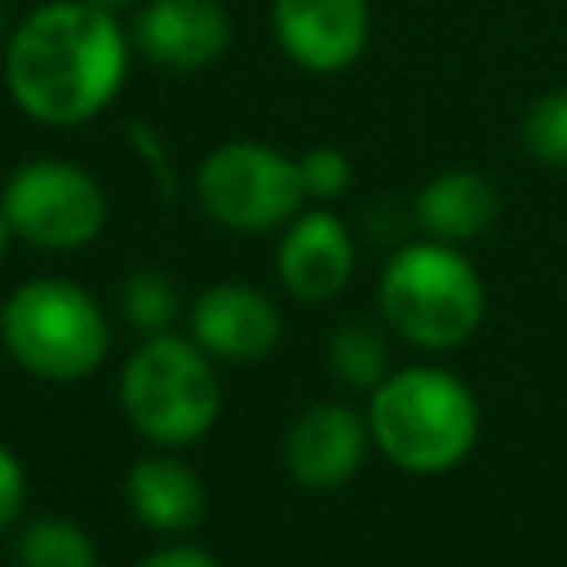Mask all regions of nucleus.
<instances>
[{"mask_svg":"<svg viewBox=\"0 0 567 567\" xmlns=\"http://www.w3.org/2000/svg\"><path fill=\"white\" fill-rule=\"evenodd\" d=\"M128 75V40L93 0L35 4L4 44V89L35 124L71 128L102 115Z\"/></svg>","mask_w":567,"mask_h":567,"instance_id":"obj_1","label":"nucleus"},{"mask_svg":"<svg viewBox=\"0 0 567 567\" xmlns=\"http://www.w3.org/2000/svg\"><path fill=\"white\" fill-rule=\"evenodd\" d=\"M368 434L377 452L408 474H443L461 465L478 439V403L447 368H403L372 390Z\"/></svg>","mask_w":567,"mask_h":567,"instance_id":"obj_2","label":"nucleus"},{"mask_svg":"<svg viewBox=\"0 0 567 567\" xmlns=\"http://www.w3.org/2000/svg\"><path fill=\"white\" fill-rule=\"evenodd\" d=\"M381 319L421 350H452L483 323V275L443 239L403 244L381 270Z\"/></svg>","mask_w":567,"mask_h":567,"instance_id":"obj_3","label":"nucleus"},{"mask_svg":"<svg viewBox=\"0 0 567 567\" xmlns=\"http://www.w3.org/2000/svg\"><path fill=\"white\" fill-rule=\"evenodd\" d=\"M120 408L155 447L199 443L221 412L213 354L195 346V337L151 332L120 372Z\"/></svg>","mask_w":567,"mask_h":567,"instance_id":"obj_4","label":"nucleus"},{"mask_svg":"<svg viewBox=\"0 0 567 567\" xmlns=\"http://www.w3.org/2000/svg\"><path fill=\"white\" fill-rule=\"evenodd\" d=\"M4 350L44 381L89 377L111 346L102 306L71 279H31L0 310Z\"/></svg>","mask_w":567,"mask_h":567,"instance_id":"obj_5","label":"nucleus"},{"mask_svg":"<svg viewBox=\"0 0 567 567\" xmlns=\"http://www.w3.org/2000/svg\"><path fill=\"white\" fill-rule=\"evenodd\" d=\"M199 208L226 230H275L288 226L306 199L297 159L261 142H221L195 173Z\"/></svg>","mask_w":567,"mask_h":567,"instance_id":"obj_6","label":"nucleus"},{"mask_svg":"<svg viewBox=\"0 0 567 567\" xmlns=\"http://www.w3.org/2000/svg\"><path fill=\"white\" fill-rule=\"evenodd\" d=\"M0 208L18 239L53 252L84 248L106 221V195L97 177L66 159H31L4 177Z\"/></svg>","mask_w":567,"mask_h":567,"instance_id":"obj_7","label":"nucleus"},{"mask_svg":"<svg viewBox=\"0 0 567 567\" xmlns=\"http://www.w3.org/2000/svg\"><path fill=\"white\" fill-rule=\"evenodd\" d=\"M270 18L279 49L315 75H332L359 62L372 35L368 0H275Z\"/></svg>","mask_w":567,"mask_h":567,"instance_id":"obj_8","label":"nucleus"},{"mask_svg":"<svg viewBox=\"0 0 567 567\" xmlns=\"http://www.w3.org/2000/svg\"><path fill=\"white\" fill-rule=\"evenodd\" d=\"M190 337L213 359L226 363H257L279 346V310L266 292L239 279H221L195 297Z\"/></svg>","mask_w":567,"mask_h":567,"instance_id":"obj_9","label":"nucleus"},{"mask_svg":"<svg viewBox=\"0 0 567 567\" xmlns=\"http://www.w3.org/2000/svg\"><path fill=\"white\" fill-rule=\"evenodd\" d=\"M133 44L155 66L199 71L230 44V13L217 0H146L133 18Z\"/></svg>","mask_w":567,"mask_h":567,"instance_id":"obj_10","label":"nucleus"},{"mask_svg":"<svg viewBox=\"0 0 567 567\" xmlns=\"http://www.w3.org/2000/svg\"><path fill=\"white\" fill-rule=\"evenodd\" d=\"M368 439V416L346 403H315L288 425L284 465L301 487H341L363 465Z\"/></svg>","mask_w":567,"mask_h":567,"instance_id":"obj_11","label":"nucleus"},{"mask_svg":"<svg viewBox=\"0 0 567 567\" xmlns=\"http://www.w3.org/2000/svg\"><path fill=\"white\" fill-rule=\"evenodd\" d=\"M354 275V239L337 213H297L279 244V284L297 301H332Z\"/></svg>","mask_w":567,"mask_h":567,"instance_id":"obj_12","label":"nucleus"},{"mask_svg":"<svg viewBox=\"0 0 567 567\" xmlns=\"http://www.w3.org/2000/svg\"><path fill=\"white\" fill-rule=\"evenodd\" d=\"M124 496H128V509L137 514V523H146L151 532H164V536L190 532L208 509L204 478L168 452L137 456L124 478Z\"/></svg>","mask_w":567,"mask_h":567,"instance_id":"obj_13","label":"nucleus"},{"mask_svg":"<svg viewBox=\"0 0 567 567\" xmlns=\"http://www.w3.org/2000/svg\"><path fill=\"white\" fill-rule=\"evenodd\" d=\"M496 213H501V195L474 168H447L430 177L425 190L416 195V221L425 226L430 239H443V244L483 235L496 221Z\"/></svg>","mask_w":567,"mask_h":567,"instance_id":"obj_14","label":"nucleus"},{"mask_svg":"<svg viewBox=\"0 0 567 567\" xmlns=\"http://www.w3.org/2000/svg\"><path fill=\"white\" fill-rule=\"evenodd\" d=\"M18 567H97V549L75 518H31L13 545Z\"/></svg>","mask_w":567,"mask_h":567,"instance_id":"obj_15","label":"nucleus"},{"mask_svg":"<svg viewBox=\"0 0 567 567\" xmlns=\"http://www.w3.org/2000/svg\"><path fill=\"white\" fill-rule=\"evenodd\" d=\"M385 363H390V346L381 337V328L350 319L341 328H332L328 337V368L354 385V390H377L385 381Z\"/></svg>","mask_w":567,"mask_h":567,"instance_id":"obj_16","label":"nucleus"},{"mask_svg":"<svg viewBox=\"0 0 567 567\" xmlns=\"http://www.w3.org/2000/svg\"><path fill=\"white\" fill-rule=\"evenodd\" d=\"M120 306L124 315L142 328V332H168L173 319L182 315V297H177V284L159 270H137L128 275V284L120 288Z\"/></svg>","mask_w":567,"mask_h":567,"instance_id":"obj_17","label":"nucleus"},{"mask_svg":"<svg viewBox=\"0 0 567 567\" xmlns=\"http://www.w3.org/2000/svg\"><path fill=\"white\" fill-rule=\"evenodd\" d=\"M523 142L540 164L567 168V89H554L532 102L523 120Z\"/></svg>","mask_w":567,"mask_h":567,"instance_id":"obj_18","label":"nucleus"},{"mask_svg":"<svg viewBox=\"0 0 567 567\" xmlns=\"http://www.w3.org/2000/svg\"><path fill=\"white\" fill-rule=\"evenodd\" d=\"M297 173H301V190H306L310 199H319V204L346 195L350 182H354V168H350L346 151H337V146H310V151L297 159Z\"/></svg>","mask_w":567,"mask_h":567,"instance_id":"obj_19","label":"nucleus"},{"mask_svg":"<svg viewBox=\"0 0 567 567\" xmlns=\"http://www.w3.org/2000/svg\"><path fill=\"white\" fill-rule=\"evenodd\" d=\"M27 505V474H22V461L0 443V532H9L18 523Z\"/></svg>","mask_w":567,"mask_h":567,"instance_id":"obj_20","label":"nucleus"},{"mask_svg":"<svg viewBox=\"0 0 567 567\" xmlns=\"http://www.w3.org/2000/svg\"><path fill=\"white\" fill-rule=\"evenodd\" d=\"M137 567H217V558L199 545H164V549L146 554Z\"/></svg>","mask_w":567,"mask_h":567,"instance_id":"obj_21","label":"nucleus"},{"mask_svg":"<svg viewBox=\"0 0 567 567\" xmlns=\"http://www.w3.org/2000/svg\"><path fill=\"white\" fill-rule=\"evenodd\" d=\"M9 239H13V226H9V217H4V208H0V257H4Z\"/></svg>","mask_w":567,"mask_h":567,"instance_id":"obj_22","label":"nucleus"},{"mask_svg":"<svg viewBox=\"0 0 567 567\" xmlns=\"http://www.w3.org/2000/svg\"><path fill=\"white\" fill-rule=\"evenodd\" d=\"M93 4H97V9H111V13H120V9H124V4H133V0H93Z\"/></svg>","mask_w":567,"mask_h":567,"instance_id":"obj_23","label":"nucleus"},{"mask_svg":"<svg viewBox=\"0 0 567 567\" xmlns=\"http://www.w3.org/2000/svg\"><path fill=\"white\" fill-rule=\"evenodd\" d=\"M0 31H4V9H0Z\"/></svg>","mask_w":567,"mask_h":567,"instance_id":"obj_24","label":"nucleus"},{"mask_svg":"<svg viewBox=\"0 0 567 567\" xmlns=\"http://www.w3.org/2000/svg\"><path fill=\"white\" fill-rule=\"evenodd\" d=\"M0 310H4V306H0Z\"/></svg>","mask_w":567,"mask_h":567,"instance_id":"obj_25","label":"nucleus"}]
</instances>
